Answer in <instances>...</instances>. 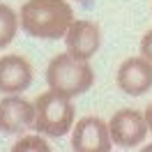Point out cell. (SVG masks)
<instances>
[{
    "instance_id": "cell-1",
    "label": "cell",
    "mask_w": 152,
    "mask_h": 152,
    "mask_svg": "<svg viewBox=\"0 0 152 152\" xmlns=\"http://www.w3.org/2000/svg\"><path fill=\"white\" fill-rule=\"evenodd\" d=\"M74 23V10L65 0H28L21 7V28L37 39H60Z\"/></svg>"
},
{
    "instance_id": "cell-2",
    "label": "cell",
    "mask_w": 152,
    "mask_h": 152,
    "mask_svg": "<svg viewBox=\"0 0 152 152\" xmlns=\"http://www.w3.org/2000/svg\"><path fill=\"white\" fill-rule=\"evenodd\" d=\"M46 83L51 90L65 97H78L92 88L95 72L88 60H78L72 53H60L46 67Z\"/></svg>"
},
{
    "instance_id": "cell-3",
    "label": "cell",
    "mask_w": 152,
    "mask_h": 152,
    "mask_svg": "<svg viewBox=\"0 0 152 152\" xmlns=\"http://www.w3.org/2000/svg\"><path fill=\"white\" fill-rule=\"evenodd\" d=\"M76 108L72 97L48 90L35 99V129L42 136H65L74 127Z\"/></svg>"
},
{
    "instance_id": "cell-4",
    "label": "cell",
    "mask_w": 152,
    "mask_h": 152,
    "mask_svg": "<svg viewBox=\"0 0 152 152\" xmlns=\"http://www.w3.org/2000/svg\"><path fill=\"white\" fill-rule=\"evenodd\" d=\"M108 129H111V138H113L115 145H120V148H136L148 136L150 127H148L145 113L136 111V108H122V111H118L111 118Z\"/></svg>"
},
{
    "instance_id": "cell-5",
    "label": "cell",
    "mask_w": 152,
    "mask_h": 152,
    "mask_svg": "<svg viewBox=\"0 0 152 152\" xmlns=\"http://www.w3.org/2000/svg\"><path fill=\"white\" fill-rule=\"evenodd\" d=\"M113 145L111 129L104 120H99L95 115L81 118L74 124L72 132V148L76 152H108Z\"/></svg>"
},
{
    "instance_id": "cell-6",
    "label": "cell",
    "mask_w": 152,
    "mask_h": 152,
    "mask_svg": "<svg viewBox=\"0 0 152 152\" xmlns=\"http://www.w3.org/2000/svg\"><path fill=\"white\" fill-rule=\"evenodd\" d=\"M30 127H35V102L21 99L16 95L0 99V132L23 134Z\"/></svg>"
},
{
    "instance_id": "cell-7",
    "label": "cell",
    "mask_w": 152,
    "mask_h": 152,
    "mask_svg": "<svg viewBox=\"0 0 152 152\" xmlns=\"http://www.w3.org/2000/svg\"><path fill=\"white\" fill-rule=\"evenodd\" d=\"M118 88L129 97H143L152 88V62L148 58H127L118 69Z\"/></svg>"
},
{
    "instance_id": "cell-8",
    "label": "cell",
    "mask_w": 152,
    "mask_h": 152,
    "mask_svg": "<svg viewBox=\"0 0 152 152\" xmlns=\"http://www.w3.org/2000/svg\"><path fill=\"white\" fill-rule=\"evenodd\" d=\"M67 53H72L78 60H90L99 51L102 44V32L99 26L92 21H74L65 35Z\"/></svg>"
},
{
    "instance_id": "cell-9",
    "label": "cell",
    "mask_w": 152,
    "mask_h": 152,
    "mask_svg": "<svg viewBox=\"0 0 152 152\" xmlns=\"http://www.w3.org/2000/svg\"><path fill=\"white\" fill-rule=\"evenodd\" d=\"M32 83V65L21 56L0 58V92L2 95H19L28 90Z\"/></svg>"
},
{
    "instance_id": "cell-10",
    "label": "cell",
    "mask_w": 152,
    "mask_h": 152,
    "mask_svg": "<svg viewBox=\"0 0 152 152\" xmlns=\"http://www.w3.org/2000/svg\"><path fill=\"white\" fill-rule=\"evenodd\" d=\"M16 30H19V16H16V12L12 10L10 5L0 2V48L10 46L14 42Z\"/></svg>"
},
{
    "instance_id": "cell-11",
    "label": "cell",
    "mask_w": 152,
    "mask_h": 152,
    "mask_svg": "<svg viewBox=\"0 0 152 152\" xmlns=\"http://www.w3.org/2000/svg\"><path fill=\"white\" fill-rule=\"evenodd\" d=\"M14 150H51V145L46 141H42L39 136H26V138H21V141L14 143Z\"/></svg>"
},
{
    "instance_id": "cell-12",
    "label": "cell",
    "mask_w": 152,
    "mask_h": 152,
    "mask_svg": "<svg viewBox=\"0 0 152 152\" xmlns=\"http://www.w3.org/2000/svg\"><path fill=\"white\" fill-rule=\"evenodd\" d=\"M141 56L148 58L152 62V30H148V32L143 35V39H141Z\"/></svg>"
},
{
    "instance_id": "cell-13",
    "label": "cell",
    "mask_w": 152,
    "mask_h": 152,
    "mask_svg": "<svg viewBox=\"0 0 152 152\" xmlns=\"http://www.w3.org/2000/svg\"><path fill=\"white\" fill-rule=\"evenodd\" d=\"M145 118H148V127L152 132V104H148V108H145Z\"/></svg>"
}]
</instances>
